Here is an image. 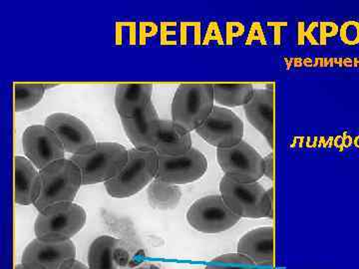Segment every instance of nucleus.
<instances>
[{"instance_id": "1", "label": "nucleus", "mask_w": 359, "mask_h": 269, "mask_svg": "<svg viewBox=\"0 0 359 269\" xmlns=\"http://www.w3.org/2000/svg\"><path fill=\"white\" fill-rule=\"evenodd\" d=\"M81 186L79 167L71 160H59L39 171V191L33 205L40 212L51 205L73 202Z\"/></svg>"}, {"instance_id": "2", "label": "nucleus", "mask_w": 359, "mask_h": 269, "mask_svg": "<svg viewBox=\"0 0 359 269\" xmlns=\"http://www.w3.org/2000/svg\"><path fill=\"white\" fill-rule=\"evenodd\" d=\"M128 159L129 151L124 146L103 142L73 155L70 160L79 167L82 183L87 186L106 183L116 178L126 166Z\"/></svg>"}, {"instance_id": "3", "label": "nucleus", "mask_w": 359, "mask_h": 269, "mask_svg": "<svg viewBox=\"0 0 359 269\" xmlns=\"http://www.w3.org/2000/svg\"><path fill=\"white\" fill-rule=\"evenodd\" d=\"M214 108L212 84H182L172 102V121L191 133L204 124Z\"/></svg>"}, {"instance_id": "4", "label": "nucleus", "mask_w": 359, "mask_h": 269, "mask_svg": "<svg viewBox=\"0 0 359 269\" xmlns=\"http://www.w3.org/2000/svg\"><path fill=\"white\" fill-rule=\"evenodd\" d=\"M159 155L149 149H131L129 159L121 173L106 181L108 195L116 199H125L141 192L156 179Z\"/></svg>"}, {"instance_id": "5", "label": "nucleus", "mask_w": 359, "mask_h": 269, "mask_svg": "<svg viewBox=\"0 0 359 269\" xmlns=\"http://www.w3.org/2000/svg\"><path fill=\"white\" fill-rule=\"evenodd\" d=\"M219 193L224 202L241 219L273 218V190L259 181L240 183L224 176Z\"/></svg>"}, {"instance_id": "6", "label": "nucleus", "mask_w": 359, "mask_h": 269, "mask_svg": "<svg viewBox=\"0 0 359 269\" xmlns=\"http://www.w3.org/2000/svg\"><path fill=\"white\" fill-rule=\"evenodd\" d=\"M86 219L83 207L74 202L51 205L39 212L35 235L40 240H68L83 228Z\"/></svg>"}, {"instance_id": "7", "label": "nucleus", "mask_w": 359, "mask_h": 269, "mask_svg": "<svg viewBox=\"0 0 359 269\" xmlns=\"http://www.w3.org/2000/svg\"><path fill=\"white\" fill-rule=\"evenodd\" d=\"M187 221L200 233H219L233 228L241 221L221 195H208L196 200L188 212Z\"/></svg>"}, {"instance_id": "8", "label": "nucleus", "mask_w": 359, "mask_h": 269, "mask_svg": "<svg viewBox=\"0 0 359 269\" xmlns=\"http://www.w3.org/2000/svg\"><path fill=\"white\" fill-rule=\"evenodd\" d=\"M217 158L224 176L240 183H256L264 176V158L247 142L218 149Z\"/></svg>"}, {"instance_id": "9", "label": "nucleus", "mask_w": 359, "mask_h": 269, "mask_svg": "<svg viewBox=\"0 0 359 269\" xmlns=\"http://www.w3.org/2000/svg\"><path fill=\"white\" fill-rule=\"evenodd\" d=\"M207 170V158L199 150L192 148L185 154L159 156L155 179L170 185H187L202 178Z\"/></svg>"}, {"instance_id": "10", "label": "nucleus", "mask_w": 359, "mask_h": 269, "mask_svg": "<svg viewBox=\"0 0 359 269\" xmlns=\"http://www.w3.org/2000/svg\"><path fill=\"white\" fill-rule=\"evenodd\" d=\"M196 132L212 147L223 149L233 147L243 142L245 127L233 111L215 106L212 114Z\"/></svg>"}, {"instance_id": "11", "label": "nucleus", "mask_w": 359, "mask_h": 269, "mask_svg": "<svg viewBox=\"0 0 359 269\" xmlns=\"http://www.w3.org/2000/svg\"><path fill=\"white\" fill-rule=\"evenodd\" d=\"M136 149H149L159 156L185 154L192 149V137L172 120H156Z\"/></svg>"}, {"instance_id": "12", "label": "nucleus", "mask_w": 359, "mask_h": 269, "mask_svg": "<svg viewBox=\"0 0 359 269\" xmlns=\"http://www.w3.org/2000/svg\"><path fill=\"white\" fill-rule=\"evenodd\" d=\"M25 157L39 171L59 160L65 159V150L55 134L45 125L28 127L22 134Z\"/></svg>"}, {"instance_id": "13", "label": "nucleus", "mask_w": 359, "mask_h": 269, "mask_svg": "<svg viewBox=\"0 0 359 269\" xmlns=\"http://www.w3.org/2000/svg\"><path fill=\"white\" fill-rule=\"evenodd\" d=\"M45 126L55 134L65 152L72 155L81 153L97 143L88 126L75 116L55 113L47 117Z\"/></svg>"}, {"instance_id": "14", "label": "nucleus", "mask_w": 359, "mask_h": 269, "mask_svg": "<svg viewBox=\"0 0 359 269\" xmlns=\"http://www.w3.org/2000/svg\"><path fill=\"white\" fill-rule=\"evenodd\" d=\"M76 256L72 240H45L35 238L26 247L23 263L36 264L45 269H60Z\"/></svg>"}, {"instance_id": "15", "label": "nucleus", "mask_w": 359, "mask_h": 269, "mask_svg": "<svg viewBox=\"0 0 359 269\" xmlns=\"http://www.w3.org/2000/svg\"><path fill=\"white\" fill-rule=\"evenodd\" d=\"M273 90L257 89L252 100L244 106L248 121L263 134L271 148H273Z\"/></svg>"}, {"instance_id": "16", "label": "nucleus", "mask_w": 359, "mask_h": 269, "mask_svg": "<svg viewBox=\"0 0 359 269\" xmlns=\"http://www.w3.org/2000/svg\"><path fill=\"white\" fill-rule=\"evenodd\" d=\"M238 254L247 256L257 265H271L275 254L273 226L255 228L243 235L238 242Z\"/></svg>"}, {"instance_id": "17", "label": "nucleus", "mask_w": 359, "mask_h": 269, "mask_svg": "<svg viewBox=\"0 0 359 269\" xmlns=\"http://www.w3.org/2000/svg\"><path fill=\"white\" fill-rule=\"evenodd\" d=\"M153 85L122 84L116 87L115 106L121 119H131L152 102Z\"/></svg>"}, {"instance_id": "18", "label": "nucleus", "mask_w": 359, "mask_h": 269, "mask_svg": "<svg viewBox=\"0 0 359 269\" xmlns=\"http://www.w3.org/2000/svg\"><path fill=\"white\" fill-rule=\"evenodd\" d=\"M15 169V193L14 200L16 204L30 205L34 204L39 191V172L27 158L18 156L14 159Z\"/></svg>"}, {"instance_id": "19", "label": "nucleus", "mask_w": 359, "mask_h": 269, "mask_svg": "<svg viewBox=\"0 0 359 269\" xmlns=\"http://www.w3.org/2000/svg\"><path fill=\"white\" fill-rule=\"evenodd\" d=\"M122 242L110 235L96 238L90 245L89 269H121L118 254L122 250Z\"/></svg>"}, {"instance_id": "20", "label": "nucleus", "mask_w": 359, "mask_h": 269, "mask_svg": "<svg viewBox=\"0 0 359 269\" xmlns=\"http://www.w3.org/2000/svg\"><path fill=\"white\" fill-rule=\"evenodd\" d=\"M215 103L221 107H240L247 105L254 96V86L250 83L212 84Z\"/></svg>"}, {"instance_id": "21", "label": "nucleus", "mask_w": 359, "mask_h": 269, "mask_svg": "<svg viewBox=\"0 0 359 269\" xmlns=\"http://www.w3.org/2000/svg\"><path fill=\"white\" fill-rule=\"evenodd\" d=\"M148 200L156 209H171L178 207L182 192L178 186L154 179L148 186Z\"/></svg>"}, {"instance_id": "22", "label": "nucleus", "mask_w": 359, "mask_h": 269, "mask_svg": "<svg viewBox=\"0 0 359 269\" xmlns=\"http://www.w3.org/2000/svg\"><path fill=\"white\" fill-rule=\"evenodd\" d=\"M156 120H159L154 104L151 102L147 108L138 116L131 119H121L125 133L135 148L139 145L150 125Z\"/></svg>"}, {"instance_id": "23", "label": "nucleus", "mask_w": 359, "mask_h": 269, "mask_svg": "<svg viewBox=\"0 0 359 269\" xmlns=\"http://www.w3.org/2000/svg\"><path fill=\"white\" fill-rule=\"evenodd\" d=\"M48 88L43 84H15L14 86V109L23 112L32 109L43 98Z\"/></svg>"}, {"instance_id": "24", "label": "nucleus", "mask_w": 359, "mask_h": 269, "mask_svg": "<svg viewBox=\"0 0 359 269\" xmlns=\"http://www.w3.org/2000/svg\"><path fill=\"white\" fill-rule=\"evenodd\" d=\"M205 269H261L254 261L241 254H228L216 257Z\"/></svg>"}, {"instance_id": "25", "label": "nucleus", "mask_w": 359, "mask_h": 269, "mask_svg": "<svg viewBox=\"0 0 359 269\" xmlns=\"http://www.w3.org/2000/svg\"><path fill=\"white\" fill-rule=\"evenodd\" d=\"M264 176L269 179L273 178V153L264 158Z\"/></svg>"}, {"instance_id": "26", "label": "nucleus", "mask_w": 359, "mask_h": 269, "mask_svg": "<svg viewBox=\"0 0 359 269\" xmlns=\"http://www.w3.org/2000/svg\"><path fill=\"white\" fill-rule=\"evenodd\" d=\"M60 269H89L85 264L80 263L76 259L68 261Z\"/></svg>"}, {"instance_id": "27", "label": "nucleus", "mask_w": 359, "mask_h": 269, "mask_svg": "<svg viewBox=\"0 0 359 269\" xmlns=\"http://www.w3.org/2000/svg\"><path fill=\"white\" fill-rule=\"evenodd\" d=\"M15 269H45L41 266L36 265V264L32 263H20L16 265Z\"/></svg>"}]
</instances>
